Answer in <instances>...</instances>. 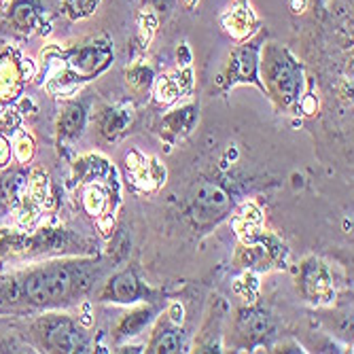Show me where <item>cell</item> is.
I'll return each mask as SVG.
<instances>
[{"label":"cell","mask_w":354,"mask_h":354,"mask_svg":"<svg viewBox=\"0 0 354 354\" xmlns=\"http://www.w3.org/2000/svg\"><path fill=\"white\" fill-rule=\"evenodd\" d=\"M238 327H240V333L257 342L268 335V331L272 329V320H270V314L263 310H248V312H242Z\"/></svg>","instance_id":"4fadbf2b"},{"label":"cell","mask_w":354,"mask_h":354,"mask_svg":"<svg viewBox=\"0 0 354 354\" xmlns=\"http://www.w3.org/2000/svg\"><path fill=\"white\" fill-rule=\"evenodd\" d=\"M266 39L263 32H259L254 39L244 41L238 49H234L230 64H227V75H225V85L234 87L238 83H252L266 93V87L259 77V55Z\"/></svg>","instance_id":"5b68a950"},{"label":"cell","mask_w":354,"mask_h":354,"mask_svg":"<svg viewBox=\"0 0 354 354\" xmlns=\"http://www.w3.org/2000/svg\"><path fill=\"white\" fill-rule=\"evenodd\" d=\"M11 149H13V157L17 159V164L26 166L32 162V157H35L37 145H35V138L28 132H17L15 140L11 142Z\"/></svg>","instance_id":"ffe728a7"},{"label":"cell","mask_w":354,"mask_h":354,"mask_svg":"<svg viewBox=\"0 0 354 354\" xmlns=\"http://www.w3.org/2000/svg\"><path fill=\"white\" fill-rule=\"evenodd\" d=\"M155 314H157V310L153 306H140V308H134L132 312H127L125 316H121L119 325L115 327V339L136 337L153 323Z\"/></svg>","instance_id":"8fae6325"},{"label":"cell","mask_w":354,"mask_h":354,"mask_svg":"<svg viewBox=\"0 0 354 354\" xmlns=\"http://www.w3.org/2000/svg\"><path fill=\"white\" fill-rule=\"evenodd\" d=\"M11 5V0H0V11H7Z\"/></svg>","instance_id":"4316f807"},{"label":"cell","mask_w":354,"mask_h":354,"mask_svg":"<svg viewBox=\"0 0 354 354\" xmlns=\"http://www.w3.org/2000/svg\"><path fill=\"white\" fill-rule=\"evenodd\" d=\"M168 316H170V320H172L174 325H180V320H183V308H180V304H172L170 310H168Z\"/></svg>","instance_id":"d4e9b609"},{"label":"cell","mask_w":354,"mask_h":354,"mask_svg":"<svg viewBox=\"0 0 354 354\" xmlns=\"http://www.w3.org/2000/svg\"><path fill=\"white\" fill-rule=\"evenodd\" d=\"M11 155H13L11 140H9L7 136L0 134V168H5V166L11 162Z\"/></svg>","instance_id":"603a6c76"},{"label":"cell","mask_w":354,"mask_h":354,"mask_svg":"<svg viewBox=\"0 0 354 354\" xmlns=\"http://www.w3.org/2000/svg\"><path fill=\"white\" fill-rule=\"evenodd\" d=\"M9 26L24 37H32L37 32L47 30L43 0H11L7 9Z\"/></svg>","instance_id":"9c48e42d"},{"label":"cell","mask_w":354,"mask_h":354,"mask_svg":"<svg viewBox=\"0 0 354 354\" xmlns=\"http://www.w3.org/2000/svg\"><path fill=\"white\" fill-rule=\"evenodd\" d=\"M180 5L187 9H193V7H198V0H180Z\"/></svg>","instance_id":"484cf974"},{"label":"cell","mask_w":354,"mask_h":354,"mask_svg":"<svg viewBox=\"0 0 354 354\" xmlns=\"http://www.w3.org/2000/svg\"><path fill=\"white\" fill-rule=\"evenodd\" d=\"M232 210V198L221 185L212 180H202L191 200V214L198 223H212L218 221Z\"/></svg>","instance_id":"52a82bcc"},{"label":"cell","mask_w":354,"mask_h":354,"mask_svg":"<svg viewBox=\"0 0 354 354\" xmlns=\"http://www.w3.org/2000/svg\"><path fill=\"white\" fill-rule=\"evenodd\" d=\"M109 191L100 185H91L85 189L83 193V206L85 210L95 216V218H100V216H111L106 214V208H109Z\"/></svg>","instance_id":"ac0fdd59"},{"label":"cell","mask_w":354,"mask_h":354,"mask_svg":"<svg viewBox=\"0 0 354 354\" xmlns=\"http://www.w3.org/2000/svg\"><path fill=\"white\" fill-rule=\"evenodd\" d=\"M37 73L35 62L26 59L17 49H7L0 55V102H11L21 93V87Z\"/></svg>","instance_id":"8992f818"},{"label":"cell","mask_w":354,"mask_h":354,"mask_svg":"<svg viewBox=\"0 0 354 354\" xmlns=\"http://www.w3.org/2000/svg\"><path fill=\"white\" fill-rule=\"evenodd\" d=\"M127 83L138 91L149 89L153 85V71L149 66H134L132 71H127Z\"/></svg>","instance_id":"7402d4cb"},{"label":"cell","mask_w":354,"mask_h":354,"mask_svg":"<svg viewBox=\"0 0 354 354\" xmlns=\"http://www.w3.org/2000/svg\"><path fill=\"white\" fill-rule=\"evenodd\" d=\"M257 26H259V19H257L248 0H234L230 9L223 13V28L227 30V35H232L238 41L250 39Z\"/></svg>","instance_id":"30bf717a"},{"label":"cell","mask_w":354,"mask_h":354,"mask_svg":"<svg viewBox=\"0 0 354 354\" xmlns=\"http://www.w3.org/2000/svg\"><path fill=\"white\" fill-rule=\"evenodd\" d=\"M196 106H183L174 113H170L166 119H164V125H166V132L174 134V136H180V134H187L191 132V127L196 125Z\"/></svg>","instance_id":"e0dca14e"},{"label":"cell","mask_w":354,"mask_h":354,"mask_svg":"<svg viewBox=\"0 0 354 354\" xmlns=\"http://www.w3.org/2000/svg\"><path fill=\"white\" fill-rule=\"evenodd\" d=\"M130 121H132V109H127V106L106 109L102 113V119H100V132L104 138L113 140L125 132V127Z\"/></svg>","instance_id":"5bb4252c"},{"label":"cell","mask_w":354,"mask_h":354,"mask_svg":"<svg viewBox=\"0 0 354 354\" xmlns=\"http://www.w3.org/2000/svg\"><path fill=\"white\" fill-rule=\"evenodd\" d=\"M180 93H183L180 81H178V83H174L170 77H162V79H159V83H157V89H155L157 100H159V102H164V104H170V102H174Z\"/></svg>","instance_id":"44dd1931"},{"label":"cell","mask_w":354,"mask_h":354,"mask_svg":"<svg viewBox=\"0 0 354 354\" xmlns=\"http://www.w3.org/2000/svg\"><path fill=\"white\" fill-rule=\"evenodd\" d=\"M259 77L278 109H295L304 95V64L280 43H263Z\"/></svg>","instance_id":"3957f363"},{"label":"cell","mask_w":354,"mask_h":354,"mask_svg":"<svg viewBox=\"0 0 354 354\" xmlns=\"http://www.w3.org/2000/svg\"><path fill=\"white\" fill-rule=\"evenodd\" d=\"M149 352H166V354H174V352H185L187 350V337L180 329H159L155 331V335L151 337Z\"/></svg>","instance_id":"9a60e30c"},{"label":"cell","mask_w":354,"mask_h":354,"mask_svg":"<svg viewBox=\"0 0 354 354\" xmlns=\"http://www.w3.org/2000/svg\"><path fill=\"white\" fill-rule=\"evenodd\" d=\"M87 123V113L85 106L79 102H71L62 109L57 117V136L59 140H75L77 136L83 134Z\"/></svg>","instance_id":"7c38bea8"},{"label":"cell","mask_w":354,"mask_h":354,"mask_svg":"<svg viewBox=\"0 0 354 354\" xmlns=\"http://www.w3.org/2000/svg\"><path fill=\"white\" fill-rule=\"evenodd\" d=\"M142 3L155 9L157 13H170L174 7V0H142Z\"/></svg>","instance_id":"cb8c5ba5"},{"label":"cell","mask_w":354,"mask_h":354,"mask_svg":"<svg viewBox=\"0 0 354 354\" xmlns=\"http://www.w3.org/2000/svg\"><path fill=\"white\" fill-rule=\"evenodd\" d=\"M28 337L43 352H89L91 342L85 327L73 316L45 310L43 314L35 316L28 325Z\"/></svg>","instance_id":"277c9868"},{"label":"cell","mask_w":354,"mask_h":354,"mask_svg":"<svg viewBox=\"0 0 354 354\" xmlns=\"http://www.w3.org/2000/svg\"><path fill=\"white\" fill-rule=\"evenodd\" d=\"M100 3L102 0H62L59 7H62V13L71 21H81L98 11Z\"/></svg>","instance_id":"d6986e66"},{"label":"cell","mask_w":354,"mask_h":354,"mask_svg":"<svg viewBox=\"0 0 354 354\" xmlns=\"http://www.w3.org/2000/svg\"><path fill=\"white\" fill-rule=\"evenodd\" d=\"M104 274L100 259H53L0 276V312L62 310L89 295Z\"/></svg>","instance_id":"6da1fadb"},{"label":"cell","mask_w":354,"mask_h":354,"mask_svg":"<svg viewBox=\"0 0 354 354\" xmlns=\"http://www.w3.org/2000/svg\"><path fill=\"white\" fill-rule=\"evenodd\" d=\"M41 57L47 62V71H51L47 89L51 93H66L77 85L93 81L106 73L113 64L115 51L106 37H93L66 49L47 47Z\"/></svg>","instance_id":"7a4b0ae2"},{"label":"cell","mask_w":354,"mask_h":354,"mask_svg":"<svg viewBox=\"0 0 354 354\" xmlns=\"http://www.w3.org/2000/svg\"><path fill=\"white\" fill-rule=\"evenodd\" d=\"M75 168H77V174H79V180L81 183H91L95 178H106L111 172H115L111 168V164L106 162L104 157H100V155L81 157Z\"/></svg>","instance_id":"2e32d148"},{"label":"cell","mask_w":354,"mask_h":354,"mask_svg":"<svg viewBox=\"0 0 354 354\" xmlns=\"http://www.w3.org/2000/svg\"><path fill=\"white\" fill-rule=\"evenodd\" d=\"M149 295H151V288L132 270H123V272H117L111 278H106L102 291H100L102 301L125 304V306L145 301Z\"/></svg>","instance_id":"ba28073f"}]
</instances>
